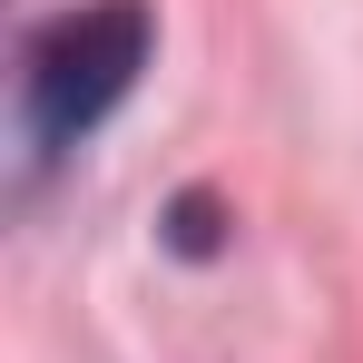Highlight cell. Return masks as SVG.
Returning <instances> with one entry per match:
<instances>
[{
  "label": "cell",
  "mask_w": 363,
  "mask_h": 363,
  "mask_svg": "<svg viewBox=\"0 0 363 363\" xmlns=\"http://www.w3.org/2000/svg\"><path fill=\"white\" fill-rule=\"evenodd\" d=\"M147 50H157V10H147V0H89V10L40 20L30 50H20V118H30V147H40V157H69V147L138 89Z\"/></svg>",
  "instance_id": "6da1fadb"
},
{
  "label": "cell",
  "mask_w": 363,
  "mask_h": 363,
  "mask_svg": "<svg viewBox=\"0 0 363 363\" xmlns=\"http://www.w3.org/2000/svg\"><path fill=\"white\" fill-rule=\"evenodd\" d=\"M177 245H186V255L216 245V206H206V196H177Z\"/></svg>",
  "instance_id": "7a4b0ae2"
}]
</instances>
